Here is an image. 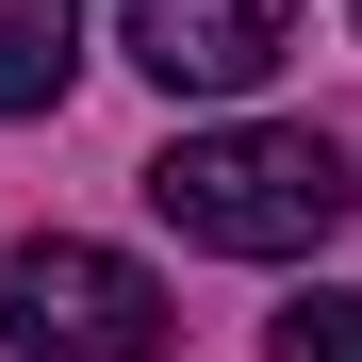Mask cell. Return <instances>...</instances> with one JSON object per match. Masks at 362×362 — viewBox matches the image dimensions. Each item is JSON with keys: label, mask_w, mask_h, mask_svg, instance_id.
Here are the masks:
<instances>
[{"label": "cell", "mask_w": 362, "mask_h": 362, "mask_svg": "<svg viewBox=\"0 0 362 362\" xmlns=\"http://www.w3.org/2000/svg\"><path fill=\"white\" fill-rule=\"evenodd\" d=\"M148 198L181 247H214V264H296V247H329V230L362 214V165L329 132H280V115H230V132H181L148 165Z\"/></svg>", "instance_id": "6da1fadb"}, {"label": "cell", "mask_w": 362, "mask_h": 362, "mask_svg": "<svg viewBox=\"0 0 362 362\" xmlns=\"http://www.w3.org/2000/svg\"><path fill=\"white\" fill-rule=\"evenodd\" d=\"M0 346H17V362H165L181 346V296L132 247L33 230V247H0Z\"/></svg>", "instance_id": "7a4b0ae2"}, {"label": "cell", "mask_w": 362, "mask_h": 362, "mask_svg": "<svg viewBox=\"0 0 362 362\" xmlns=\"http://www.w3.org/2000/svg\"><path fill=\"white\" fill-rule=\"evenodd\" d=\"M115 33H132V66L165 99H247L296 49V0H115Z\"/></svg>", "instance_id": "3957f363"}, {"label": "cell", "mask_w": 362, "mask_h": 362, "mask_svg": "<svg viewBox=\"0 0 362 362\" xmlns=\"http://www.w3.org/2000/svg\"><path fill=\"white\" fill-rule=\"evenodd\" d=\"M83 83V0H0V115H49Z\"/></svg>", "instance_id": "277c9868"}, {"label": "cell", "mask_w": 362, "mask_h": 362, "mask_svg": "<svg viewBox=\"0 0 362 362\" xmlns=\"http://www.w3.org/2000/svg\"><path fill=\"white\" fill-rule=\"evenodd\" d=\"M280 362H362V296H296V313H280Z\"/></svg>", "instance_id": "5b68a950"}]
</instances>
